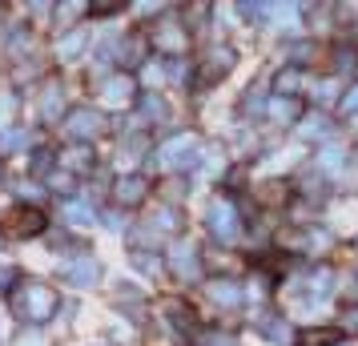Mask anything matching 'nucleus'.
<instances>
[{"label":"nucleus","instance_id":"nucleus-5","mask_svg":"<svg viewBox=\"0 0 358 346\" xmlns=\"http://www.w3.org/2000/svg\"><path fill=\"white\" fill-rule=\"evenodd\" d=\"M330 346H358V338H342V343H338V338H334V343H330Z\"/></svg>","mask_w":358,"mask_h":346},{"label":"nucleus","instance_id":"nucleus-2","mask_svg":"<svg viewBox=\"0 0 358 346\" xmlns=\"http://www.w3.org/2000/svg\"><path fill=\"white\" fill-rule=\"evenodd\" d=\"M52 306H57V298H52V290H45V286H33V290H24V310L29 318H49Z\"/></svg>","mask_w":358,"mask_h":346},{"label":"nucleus","instance_id":"nucleus-6","mask_svg":"<svg viewBox=\"0 0 358 346\" xmlns=\"http://www.w3.org/2000/svg\"><path fill=\"white\" fill-rule=\"evenodd\" d=\"M350 326H355V330H358V310H355V314H350Z\"/></svg>","mask_w":358,"mask_h":346},{"label":"nucleus","instance_id":"nucleus-4","mask_svg":"<svg viewBox=\"0 0 358 346\" xmlns=\"http://www.w3.org/2000/svg\"><path fill=\"white\" fill-rule=\"evenodd\" d=\"M210 294L217 298V302H226V306H238V286H210Z\"/></svg>","mask_w":358,"mask_h":346},{"label":"nucleus","instance_id":"nucleus-3","mask_svg":"<svg viewBox=\"0 0 358 346\" xmlns=\"http://www.w3.org/2000/svg\"><path fill=\"white\" fill-rule=\"evenodd\" d=\"M334 343V330H306L298 346H330Z\"/></svg>","mask_w":358,"mask_h":346},{"label":"nucleus","instance_id":"nucleus-1","mask_svg":"<svg viewBox=\"0 0 358 346\" xmlns=\"http://www.w3.org/2000/svg\"><path fill=\"white\" fill-rule=\"evenodd\" d=\"M45 226V217L36 214V210H13V214L0 222V233H8V238H29Z\"/></svg>","mask_w":358,"mask_h":346}]
</instances>
